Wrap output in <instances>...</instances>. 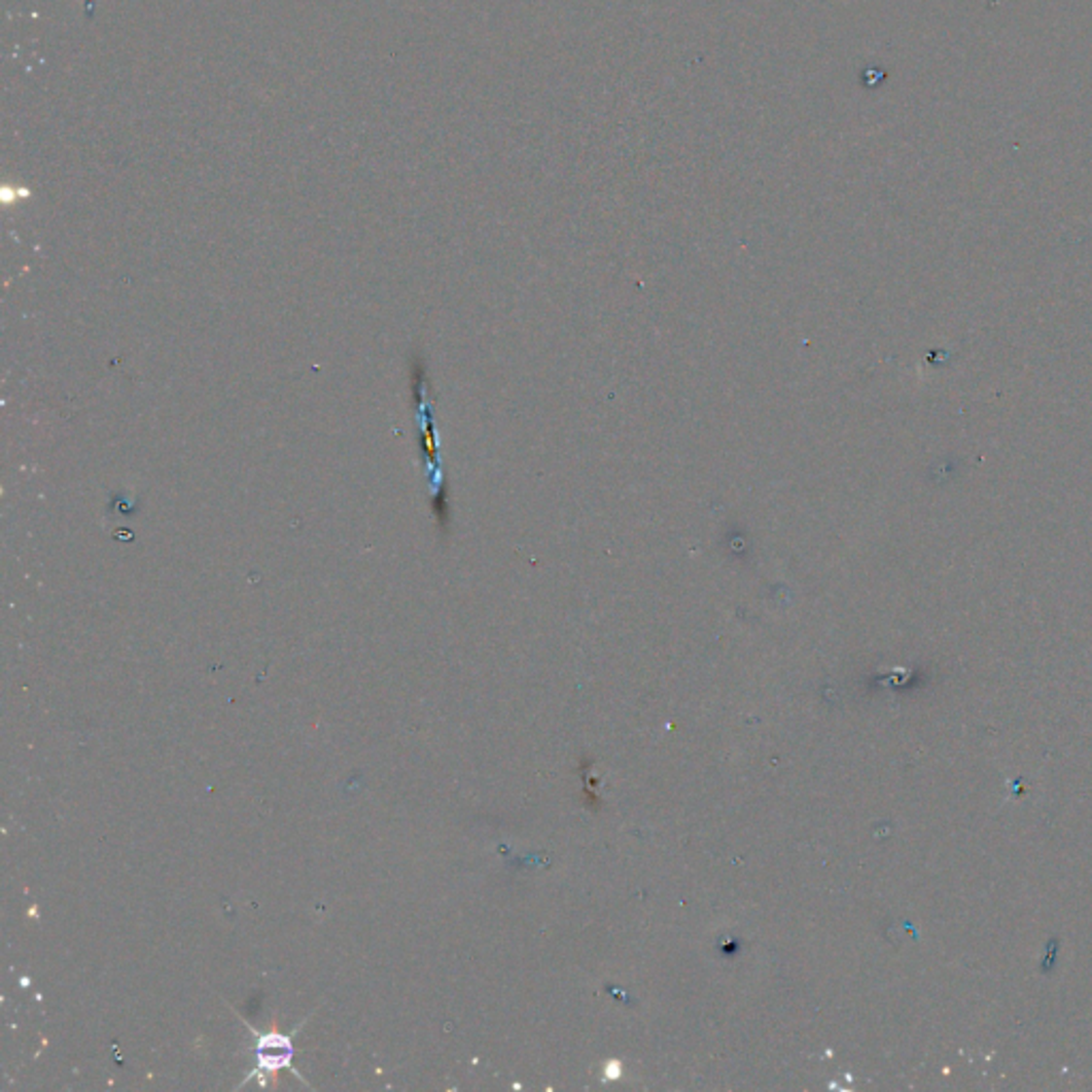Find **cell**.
<instances>
[{"label": "cell", "instance_id": "1", "mask_svg": "<svg viewBox=\"0 0 1092 1092\" xmlns=\"http://www.w3.org/2000/svg\"><path fill=\"white\" fill-rule=\"evenodd\" d=\"M293 1045L289 1037L267 1035L257 1041V1063L259 1072H278L282 1067H291Z\"/></svg>", "mask_w": 1092, "mask_h": 1092}]
</instances>
